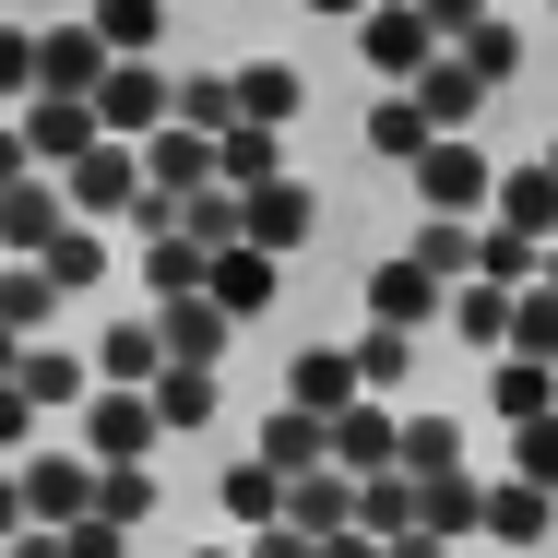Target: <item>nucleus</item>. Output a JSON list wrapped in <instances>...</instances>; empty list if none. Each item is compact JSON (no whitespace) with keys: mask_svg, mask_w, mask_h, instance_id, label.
I'll use <instances>...</instances> for the list:
<instances>
[{"mask_svg":"<svg viewBox=\"0 0 558 558\" xmlns=\"http://www.w3.org/2000/svg\"><path fill=\"white\" fill-rule=\"evenodd\" d=\"M12 179H36V143H24V119L0 131V191H12Z\"/></svg>","mask_w":558,"mask_h":558,"instance_id":"72a5a7b5","label":"nucleus"},{"mask_svg":"<svg viewBox=\"0 0 558 558\" xmlns=\"http://www.w3.org/2000/svg\"><path fill=\"white\" fill-rule=\"evenodd\" d=\"M167 108H179V84L155 60H108V84H96V119L108 131H167Z\"/></svg>","mask_w":558,"mask_h":558,"instance_id":"39448f33","label":"nucleus"},{"mask_svg":"<svg viewBox=\"0 0 558 558\" xmlns=\"http://www.w3.org/2000/svg\"><path fill=\"white\" fill-rule=\"evenodd\" d=\"M96 368H108V380H155V368H167V333H155V322H119V333L96 344Z\"/></svg>","mask_w":558,"mask_h":558,"instance_id":"412c9836","label":"nucleus"},{"mask_svg":"<svg viewBox=\"0 0 558 558\" xmlns=\"http://www.w3.org/2000/svg\"><path fill=\"white\" fill-rule=\"evenodd\" d=\"M310 12H356V0H310Z\"/></svg>","mask_w":558,"mask_h":558,"instance_id":"e433bc0d","label":"nucleus"},{"mask_svg":"<svg viewBox=\"0 0 558 558\" xmlns=\"http://www.w3.org/2000/svg\"><path fill=\"white\" fill-rule=\"evenodd\" d=\"M428 298H440V274H428V262H392V274H380V322H392V333H404V322H428Z\"/></svg>","mask_w":558,"mask_h":558,"instance_id":"b1692460","label":"nucleus"},{"mask_svg":"<svg viewBox=\"0 0 558 558\" xmlns=\"http://www.w3.org/2000/svg\"><path fill=\"white\" fill-rule=\"evenodd\" d=\"M0 96H36V36L0 24Z\"/></svg>","mask_w":558,"mask_h":558,"instance_id":"bb28decb","label":"nucleus"},{"mask_svg":"<svg viewBox=\"0 0 558 558\" xmlns=\"http://www.w3.org/2000/svg\"><path fill=\"white\" fill-rule=\"evenodd\" d=\"M24 523H36V511H24V475H12V463H0V547H12V535H24Z\"/></svg>","mask_w":558,"mask_h":558,"instance_id":"f704fd0d","label":"nucleus"},{"mask_svg":"<svg viewBox=\"0 0 558 558\" xmlns=\"http://www.w3.org/2000/svg\"><path fill=\"white\" fill-rule=\"evenodd\" d=\"M60 226H72V191H48V179H12V191H0V262H36Z\"/></svg>","mask_w":558,"mask_h":558,"instance_id":"0eeeda50","label":"nucleus"},{"mask_svg":"<svg viewBox=\"0 0 558 558\" xmlns=\"http://www.w3.org/2000/svg\"><path fill=\"white\" fill-rule=\"evenodd\" d=\"M203 274H215V250H203V238H179V226L143 250V286H155V310H167V298H203Z\"/></svg>","mask_w":558,"mask_h":558,"instance_id":"9b49d317","label":"nucleus"},{"mask_svg":"<svg viewBox=\"0 0 558 558\" xmlns=\"http://www.w3.org/2000/svg\"><path fill=\"white\" fill-rule=\"evenodd\" d=\"M322 451H333V428H322V416H310V404H286V416H274V428H262V463H274V475H310V463H322Z\"/></svg>","mask_w":558,"mask_h":558,"instance_id":"dca6fc26","label":"nucleus"},{"mask_svg":"<svg viewBox=\"0 0 558 558\" xmlns=\"http://www.w3.org/2000/svg\"><path fill=\"white\" fill-rule=\"evenodd\" d=\"M238 203H250V238H262V250H298V238H310V191H298V179H262V191H238Z\"/></svg>","mask_w":558,"mask_h":558,"instance_id":"4468645a","label":"nucleus"},{"mask_svg":"<svg viewBox=\"0 0 558 558\" xmlns=\"http://www.w3.org/2000/svg\"><path fill=\"white\" fill-rule=\"evenodd\" d=\"M12 475H24V511L36 523H84L96 511V451H24Z\"/></svg>","mask_w":558,"mask_h":558,"instance_id":"f03ea898","label":"nucleus"},{"mask_svg":"<svg viewBox=\"0 0 558 558\" xmlns=\"http://www.w3.org/2000/svg\"><path fill=\"white\" fill-rule=\"evenodd\" d=\"M0 322H12L24 344L60 322V286H48V262H0Z\"/></svg>","mask_w":558,"mask_h":558,"instance_id":"f8f14e48","label":"nucleus"},{"mask_svg":"<svg viewBox=\"0 0 558 558\" xmlns=\"http://www.w3.org/2000/svg\"><path fill=\"white\" fill-rule=\"evenodd\" d=\"M96 511H108V523H143V511H155V475H143V463H96Z\"/></svg>","mask_w":558,"mask_h":558,"instance_id":"a878e982","label":"nucleus"},{"mask_svg":"<svg viewBox=\"0 0 558 558\" xmlns=\"http://www.w3.org/2000/svg\"><path fill=\"white\" fill-rule=\"evenodd\" d=\"M511 215H523V226H547V215H558V179H547V167H535V179H511Z\"/></svg>","mask_w":558,"mask_h":558,"instance_id":"7c9ffc66","label":"nucleus"},{"mask_svg":"<svg viewBox=\"0 0 558 558\" xmlns=\"http://www.w3.org/2000/svg\"><path fill=\"white\" fill-rule=\"evenodd\" d=\"M24 428H36V392H24V380H0V451H24Z\"/></svg>","mask_w":558,"mask_h":558,"instance_id":"c85d7f7f","label":"nucleus"},{"mask_svg":"<svg viewBox=\"0 0 558 558\" xmlns=\"http://www.w3.org/2000/svg\"><path fill=\"white\" fill-rule=\"evenodd\" d=\"M24 143H36V167H72L84 143H108V119L96 96H24Z\"/></svg>","mask_w":558,"mask_h":558,"instance_id":"423d86ee","label":"nucleus"},{"mask_svg":"<svg viewBox=\"0 0 558 558\" xmlns=\"http://www.w3.org/2000/svg\"><path fill=\"white\" fill-rule=\"evenodd\" d=\"M368 143H380V155H428V119H416V108H380Z\"/></svg>","mask_w":558,"mask_h":558,"instance_id":"cd10ccee","label":"nucleus"},{"mask_svg":"<svg viewBox=\"0 0 558 558\" xmlns=\"http://www.w3.org/2000/svg\"><path fill=\"white\" fill-rule=\"evenodd\" d=\"M463 108H475V72H463V60H428V72H416V119H428V131H451Z\"/></svg>","mask_w":558,"mask_h":558,"instance_id":"4be33fe9","label":"nucleus"},{"mask_svg":"<svg viewBox=\"0 0 558 558\" xmlns=\"http://www.w3.org/2000/svg\"><path fill=\"white\" fill-rule=\"evenodd\" d=\"M416 191H428V215H463V203L487 191V167H475L463 143H428V155H416Z\"/></svg>","mask_w":558,"mask_h":558,"instance_id":"2eb2a0df","label":"nucleus"},{"mask_svg":"<svg viewBox=\"0 0 558 558\" xmlns=\"http://www.w3.org/2000/svg\"><path fill=\"white\" fill-rule=\"evenodd\" d=\"M143 392H155V416H167V428H203V416H215V368H179V356H167Z\"/></svg>","mask_w":558,"mask_h":558,"instance_id":"6ab92c4d","label":"nucleus"},{"mask_svg":"<svg viewBox=\"0 0 558 558\" xmlns=\"http://www.w3.org/2000/svg\"><path fill=\"white\" fill-rule=\"evenodd\" d=\"M203 298H215L226 322H250V310L274 298V250H262V238H226V250H215V274H203Z\"/></svg>","mask_w":558,"mask_h":558,"instance_id":"6e6552de","label":"nucleus"},{"mask_svg":"<svg viewBox=\"0 0 558 558\" xmlns=\"http://www.w3.org/2000/svg\"><path fill=\"white\" fill-rule=\"evenodd\" d=\"M226 511H238V523H274V511H286V475H274V463L250 451V463L226 475Z\"/></svg>","mask_w":558,"mask_h":558,"instance_id":"393cba45","label":"nucleus"},{"mask_svg":"<svg viewBox=\"0 0 558 558\" xmlns=\"http://www.w3.org/2000/svg\"><path fill=\"white\" fill-rule=\"evenodd\" d=\"M392 368H404V333H392V322H380V333L356 344V380H392Z\"/></svg>","mask_w":558,"mask_h":558,"instance_id":"c756f323","label":"nucleus"},{"mask_svg":"<svg viewBox=\"0 0 558 558\" xmlns=\"http://www.w3.org/2000/svg\"><path fill=\"white\" fill-rule=\"evenodd\" d=\"M155 428H167V416H155V392H143V380L84 392V451H96V463H143V451H155Z\"/></svg>","mask_w":558,"mask_h":558,"instance_id":"f257e3e1","label":"nucleus"},{"mask_svg":"<svg viewBox=\"0 0 558 558\" xmlns=\"http://www.w3.org/2000/svg\"><path fill=\"white\" fill-rule=\"evenodd\" d=\"M155 333H167V356H179V368H215L226 310H215V298H167V310H155Z\"/></svg>","mask_w":558,"mask_h":558,"instance_id":"9d476101","label":"nucleus"},{"mask_svg":"<svg viewBox=\"0 0 558 558\" xmlns=\"http://www.w3.org/2000/svg\"><path fill=\"white\" fill-rule=\"evenodd\" d=\"M203 558H226V547H203Z\"/></svg>","mask_w":558,"mask_h":558,"instance_id":"4c0bfd02","label":"nucleus"},{"mask_svg":"<svg viewBox=\"0 0 558 558\" xmlns=\"http://www.w3.org/2000/svg\"><path fill=\"white\" fill-rule=\"evenodd\" d=\"M12 380L36 392V416H60V404H84V392H96V368H84V356H60L48 333L24 344V368H12Z\"/></svg>","mask_w":558,"mask_h":558,"instance_id":"1a4fd4ad","label":"nucleus"},{"mask_svg":"<svg viewBox=\"0 0 558 558\" xmlns=\"http://www.w3.org/2000/svg\"><path fill=\"white\" fill-rule=\"evenodd\" d=\"M0 558H72V535H60V523H24V535H12Z\"/></svg>","mask_w":558,"mask_h":558,"instance_id":"473e14b6","label":"nucleus"},{"mask_svg":"<svg viewBox=\"0 0 558 558\" xmlns=\"http://www.w3.org/2000/svg\"><path fill=\"white\" fill-rule=\"evenodd\" d=\"M286 380H298V404H310V416H344V404H356V356H333V344H322V356H298Z\"/></svg>","mask_w":558,"mask_h":558,"instance_id":"aec40b11","label":"nucleus"},{"mask_svg":"<svg viewBox=\"0 0 558 558\" xmlns=\"http://www.w3.org/2000/svg\"><path fill=\"white\" fill-rule=\"evenodd\" d=\"M12 368H24V333H12V322H0V380H12Z\"/></svg>","mask_w":558,"mask_h":558,"instance_id":"c9c22d12","label":"nucleus"},{"mask_svg":"<svg viewBox=\"0 0 558 558\" xmlns=\"http://www.w3.org/2000/svg\"><path fill=\"white\" fill-rule=\"evenodd\" d=\"M298 108H310V84H298L286 60H250V72H238V119H262V131H286Z\"/></svg>","mask_w":558,"mask_h":558,"instance_id":"ddd939ff","label":"nucleus"},{"mask_svg":"<svg viewBox=\"0 0 558 558\" xmlns=\"http://www.w3.org/2000/svg\"><path fill=\"white\" fill-rule=\"evenodd\" d=\"M36 262H48V286H60V298H84V286L108 274V238H96V226H60V238H48Z\"/></svg>","mask_w":558,"mask_h":558,"instance_id":"a211bd4d","label":"nucleus"},{"mask_svg":"<svg viewBox=\"0 0 558 558\" xmlns=\"http://www.w3.org/2000/svg\"><path fill=\"white\" fill-rule=\"evenodd\" d=\"M155 24H167V0H96V36H108L119 60H143V48H155Z\"/></svg>","mask_w":558,"mask_h":558,"instance_id":"5701e85b","label":"nucleus"},{"mask_svg":"<svg viewBox=\"0 0 558 558\" xmlns=\"http://www.w3.org/2000/svg\"><path fill=\"white\" fill-rule=\"evenodd\" d=\"M108 36H96V24H48V36H36V96H96V84H108Z\"/></svg>","mask_w":558,"mask_h":558,"instance_id":"7ed1b4c3","label":"nucleus"},{"mask_svg":"<svg viewBox=\"0 0 558 558\" xmlns=\"http://www.w3.org/2000/svg\"><path fill=\"white\" fill-rule=\"evenodd\" d=\"M404 463L416 475H451V428H404Z\"/></svg>","mask_w":558,"mask_h":558,"instance_id":"2f4dec72","label":"nucleus"},{"mask_svg":"<svg viewBox=\"0 0 558 558\" xmlns=\"http://www.w3.org/2000/svg\"><path fill=\"white\" fill-rule=\"evenodd\" d=\"M179 131H238V72H179Z\"/></svg>","mask_w":558,"mask_h":558,"instance_id":"f3484780","label":"nucleus"},{"mask_svg":"<svg viewBox=\"0 0 558 558\" xmlns=\"http://www.w3.org/2000/svg\"><path fill=\"white\" fill-rule=\"evenodd\" d=\"M131 203H143V155H131V143H84V155H72V215H131Z\"/></svg>","mask_w":558,"mask_h":558,"instance_id":"20e7f679","label":"nucleus"}]
</instances>
